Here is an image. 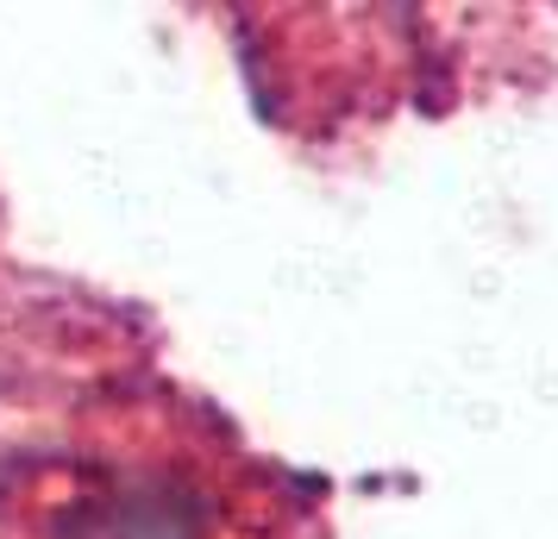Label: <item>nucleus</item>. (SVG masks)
Returning a JSON list of instances; mask_svg holds the SVG:
<instances>
[{"mask_svg":"<svg viewBox=\"0 0 558 539\" xmlns=\"http://www.w3.org/2000/svg\"><path fill=\"white\" fill-rule=\"evenodd\" d=\"M214 495L177 470H132L70 514V539H207Z\"/></svg>","mask_w":558,"mask_h":539,"instance_id":"f257e3e1","label":"nucleus"}]
</instances>
